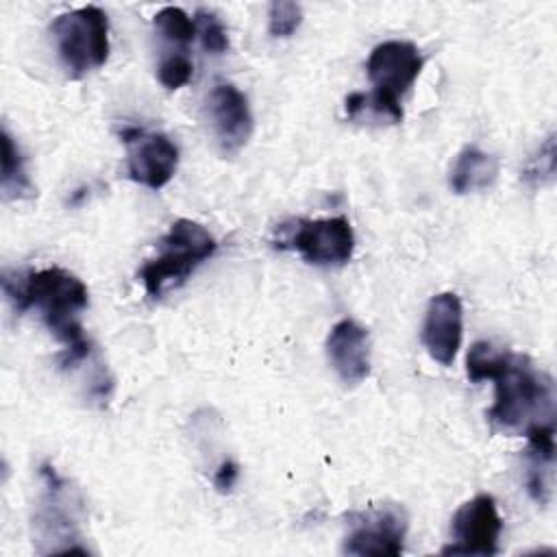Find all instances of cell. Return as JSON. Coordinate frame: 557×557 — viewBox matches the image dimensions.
Masks as SVG:
<instances>
[{
	"label": "cell",
	"mask_w": 557,
	"mask_h": 557,
	"mask_svg": "<svg viewBox=\"0 0 557 557\" xmlns=\"http://www.w3.org/2000/svg\"><path fill=\"white\" fill-rule=\"evenodd\" d=\"M555 176V135H548L537 152L527 161L522 170V178L529 185H546Z\"/></svg>",
	"instance_id": "ac0fdd59"
},
{
	"label": "cell",
	"mask_w": 557,
	"mask_h": 557,
	"mask_svg": "<svg viewBox=\"0 0 557 557\" xmlns=\"http://www.w3.org/2000/svg\"><path fill=\"white\" fill-rule=\"evenodd\" d=\"M424 65V59L416 44L405 39H389L372 48L366 72L372 83V91H352L346 96V115L357 117L359 111L372 109L389 117L392 122L403 120L400 96L416 83Z\"/></svg>",
	"instance_id": "3957f363"
},
{
	"label": "cell",
	"mask_w": 557,
	"mask_h": 557,
	"mask_svg": "<svg viewBox=\"0 0 557 557\" xmlns=\"http://www.w3.org/2000/svg\"><path fill=\"white\" fill-rule=\"evenodd\" d=\"M498 176V161L494 154L476 148L466 146L450 165L448 185L455 194H470L490 187Z\"/></svg>",
	"instance_id": "5bb4252c"
},
{
	"label": "cell",
	"mask_w": 557,
	"mask_h": 557,
	"mask_svg": "<svg viewBox=\"0 0 557 557\" xmlns=\"http://www.w3.org/2000/svg\"><path fill=\"white\" fill-rule=\"evenodd\" d=\"M463 337V307L457 294L442 292L429 300L424 324H422V344L433 361L450 366L457 357Z\"/></svg>",
	"instance_id": "7c38bea8"
},
{
	"label": "cell",
	"mask_w": 557,
	"mask_h": 557,
	"mask_svg": "<svg viewBox=\"0 0 557 557\" xmlns=\"http://www.w3.org/2000/svg\"><path fill=\"white\" fill-rule=\"evenodd\" d=\"M207 111L222 152H239L252 135V113L248 98L235 85L218 83L207 98Z\"/></svg>",
	"instance_id": "8fae6325"
},
{
	"label": "cell",
	"mask_w": 557,
	"mask_h": 557,
	"mask_svg": "<svg viewBox=\"0 0 557 557\" xmlns=\"http://www.w3.org/2000/svg\"><path fill=\"white\" fill-rule=\"evenodd\" d=\"M120 137L128 148L126 172L131 181L148 189H161L172 181L178 165V148L168 135L124 126Z\"/></svg>",
	"instance_id": "30bf717a"
},
{
	"label": "cell",
	"mask_w": 557,
	"mask_h": 557,
	"mask_svg": "<svg viewBox=\"0 0 557 557\" xmlns=\"http://www.w3.org/2000/svg\"><path fill=\"white\" fill-rule=\"evenodd\" d=\"M157 35L172 46L168 52H187V46L196 37V22L178 7H163L152 17Z\"/></svg>",
	"instance_id": "2e32d148"
},
{
	"label": "cell",
	"mask_w": 557,
	"mask_h": 557,
	"mask_svg": "<svg viewBox=\"0 0 557 557\" xmlns=\"http://www.w3.org/2000/svg\"><path fill=\"white\" fill-rule=\"evenodd\" d=\"M237 474H239L237 463H235L233 459H224V461L218 466L215 474H213V485H215V490L222 492V494L231 492L233 485H235V481H237Z\"/></svg>",
	"instance_id": "44dd1931"
},
{
	"label": "cell",
	"mask_w": 557,
	"mask_h": 557,
	"mask_svg": "<svg viewBox=\"0 0 557 557\" xmlns=\"http://www.w3.org/2000/svg\"><path fill=\"white\" fill-rule=\"evenodd\" d=\"M2 292L15 313L37 309L48 331L63 344L59 361L74 368L87 359L91 344L83 333L81 313L89 305L87 285L65 268L52 265L28 272H2Z\"/></svg>",
	"instance_id": "7a4b0ae2"
},
{
	"label": "cell",
	"mask_w": 557,
	"mask_h": 557,
	"mask_svg": "<svg viewBox=\"0 0 557 557\" xmlns=\"http://www.w3.org/2000/svg\"><path fill=\"white\" fill-rule=\"evenodd\" d=\"M503 520L498 516L496 498L492 494H476L450 518V544L442 555H479L490 557L498 553Z\"/></svg>",
	"instance_id": "9c48e42d"
},
{
	"label": "cell",
	"mask_w": 557,
	"mask_h": 557,
	"mask_svg": "<svg viewBox=\"0 0 557 557\" xmlns=\"http://www.w3.org/2000/svg\"><path fill=\"white\" fill-rule=\"evenodd\" d=\"M407 535V513L400 505H379L348 516L342 550L357 557L400 555Z\"/></svg>",
	"instance_id": "ba28073f"
},
{
	"label": "cell",
	"mask_w": 557,
	"mask_h": 557,
	"mask_svg": "<svg viewBox=\"0 0 557 557\" xmlns=\"http://www.w3.org/2000/svg\"><path fill=\"white\" fill-rule=\"evenodd\" d=\"M472 383L494 381V405L487 420L505 433H524L533 424L555 422L553 379L527 355L500 350L492 342H474L466 357Z\"/></svg>",
	"instance_id": "6da1fadb"
},
{
	"label": "cell",
	"mask_w": 557,
	"mask_h": 557,
	"mask_svg": "<svg viewBox=\"0 0 557 557\" xmlns=\"http://www.w3.org/2000/svg\"><path fill=\"white\" fill-rule=\"evenodd\" d=\"M57 54L72 78L102 67L109 59V20L94 4L61 13L50 26Z\"/></svg>",
	"instance_id": "5b68a950"
},
{
	"label": "cell",
	"mask_w": 557,
	"mask_h": 557,
	"mask_svg": "<svg viewBox=\"0 0 557 557\" xmlns=\"http://www.w3.org/2000/svg\"><path fill=\"white\" fill-rule=\"evenodd\" d=\"M196 22V35L200 37L202 41V48L211 54H222L228 50V33H226V26L222 24V20L211 13V11H205L200 9L194 17Z\"/></svg>",
	"instance_id": "e0dca14e"
},
{
	"label": "cell",
	"mask_w": 557,
	"mask_h": 557,
	"mask_svg": "<svg viewBox=\"0 0 557 557\" xmlns=\"http://www.w3.org/2000/svg\"><path fill=\"white\" fill-rule=\"evenodd\" d=\"M191 74H194V63L187 52H168L161 57L157 67L159 83L168 89H181L191 81Z\"/></svg>",
	"instance_id": "d6986e66"
},
{
	"label": "cell",
	"mask_w": 557,
	"mask_h": 557,
	"mask_svg": "<svg viewBox=\"0 0 557 557\" xmlns=\"http://www.w3.org/2000/svg\"><path fill=\"white\" fill-rule=\"evenodd\" d=\"M0 189L7 200L26 198L33 194V183L26 172V163L20 146L11 137L9 128L2 126V170H0Z\"/></svg>",
	"instance_id": "9a60e30c"
},
{
	"label": "cell",
	"mask_w": 557,
	"mask_h": 557,
	"mask_svg": "<svg viewBox=\"0 0 557 557\" xmlns=\"http://www.w3.org/2000/svg\"><path fill=\"white\" fill-rule=\"evenodd\" d=\"M39 479L41 492L33 518L39 537L65 542V553H87V548L78 544V513L83 503L76 487L50 463L39 466Z\"/></svg>",
	"instance_id": "8992f818"
},
{
	"label": "cell",
	"mask_w": 557,
	"mask_h": 557,
	"mask_svg": "<svg viewBox=\"0 0 557 557\" xmlns=\"http://www.w3.org/2000/svg\"><path fill=\"white\" fill-rule=\"evenodd\" d=\"M302 22V9L296 2L289 0H276L270 4L268 11V28L272 37L285 39L296 33V28Z\"/></svg>",
	"instance_id": "ffe728a7"
},
{
	"label": "cell",
	"mask_w": 557,
	"mask_h": 557,
	"mask_svg": "<svg viewBox=\"0 0 557 557\" xmlns=\"http://www.w3.org/2000/svg\"><path fill=\"white\" fill-rule=\"evenodd\" d=\"M218 250L215 237L198 222L178 218L159 242V255L144 263L139 276L152 298L183 285L191 272Z\"/></svg>",
	"instance_id": "277c9868"
},
{
	"label": "cell",
	"mask_w": 557,
	"mask_h": 557,
	"mask_svg": "<svg viewBox=\"0 0 557 557\" xmlns=\"http://www.w3.org/2000/svg\"><path fill=\"white\" fill-rule=\"evenodd\" d=\"M278 248L296 250L307 263L331 268L350 261L355 250V233L344 215L320 220H296L281 226Z\"/></svg>",
	"instance_id": "52a82bcc"
},
{
	"label": "cell",
	"mask_w": 557,
	"mask_h": 557,
	"mask_svg": "<svg viewBox=\"0 0 557 557\" xmlns=\"http://www.w3.org/2000/svg\"><path fill=\"white\" fill-rule=\"evenodd\" d=\"M326 357L346 385H357L370 374V335L352 318L333 324L326 337Z\"/></svg>",
	"instance_id": "4fadbf2b"
}]
</instances>
